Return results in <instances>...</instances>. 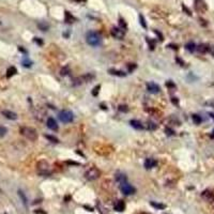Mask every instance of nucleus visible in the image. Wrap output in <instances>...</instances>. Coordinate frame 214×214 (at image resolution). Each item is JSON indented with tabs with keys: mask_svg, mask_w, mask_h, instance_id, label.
Returning a JSON list of instances; mask_svg holds the SVG:
<instances>
[{
	"mask_svg": "<svg viewBox=\"0 0 214 214\" xmlns=\"http://www.w3.org/2000/svg\"><path fill=\"white\" fill-rule=\"evenodd\" d=\"M101 176V171L97 169V167H92L89 168L85 173V178L89 181H93V180H97V178H100Z\"/></svg>",
	"mask_w": 214,
	"mask_h": 214,
	"instance_id": "20e7f679",
	"label": "nucleus"
},
{
	"mask_svg": "<svg viewBox=\"0 0 214 214\" xmlns=\"http://www.w3.org/2000/svg\"><path fill=\"white\" fill-rule=\"evenodd\" d=\"M100 89H101V86L100 85H97V87H94V89H93V91H92V95L97 97V93H99V91H100Z\"/></svg>",
	"mask_w": 214,
	"mask_h": 214,
	"instance_id": "2f4dec72",
	"label": "nucleus"
},
{
	"mask_svg": "<svg viewBox=\"0 0 214 214\" xmlns=\"http://www.w3.org/2000/svg\"><path fill=\"white\" fill-rule=\"evenodd\" d=\"M17 73V70L15 67H10L7 71V77H12L13 75H15Z\"/></svg>",
	"mask_w": 214,
	"mask_h": 214,
	"instance_id": "aec40b11",
	"label": "nucleus"
},
{
	"mask_svg": "<svg viewBox=\"0 0 214 214\" xmlns=\"http://www.w3.org/2000/svg\"><path fill=\"white\" fill-rule=\"evenodd\" d=\"M109 73L114 76H118V77H124L127 76V73L123 72V71H119V70H116V69H110Z\"/></svg>",
	"mask_w": 214,
	"mask_h": 214,
	"instance_id": "2eb2a0df",
	"label": "nucleus"
},
{
	"mask_svg": "<svg viewBox=\"0 0 214 214\" xmlns=\"http://www.w3.org/2000/svg\"><path fill=\"white\" fill-rule=\"evenodd\" d=\"M127 67H128V72H133V70L136 69V64L135 63H130L127 65Z\"/></svg>",
	"mask_w": 214,
	"mask_h": 214,
	"instance_id": "72a5a7b5",
	"label": "nucleus"
},
{
	"mask_svg": "<svg viewBox=\"0 0 214 214\" xmlns=\"http://www.w3.org/2000/svg\"><path fill=\"white\" fill-rule=\"evenodd\" d=\"M120 191H121V193H123L124 195H132V194H135V192H136L134 186H132L127 182H124V183H122V184H120Z\"/></svg>",
	"mask_w": 214,
	"mask_h": 214,
	"instance_id": "423d86ee",
	"label": "nucleus"
},
{
	"mask_svg": "<svg viewBox=\"0 0 214 214\" xmlns=\"http://www.w3.org/2000/svg\"><path fill=\"white\" fill-rule=\"evenodd\" d=\"M67 164H70V165H79V163H77V162H67Z\"/></svg>",
	"mask_w": 214,
	"mask_h": 214,
	"instance_id": "79ce46f5",
	"label": "nucleus"
},
{
	"mask_svg": "<svg viewBox=\"0 0 214 214\" xmlns=\"http://www.w3.org/2000/svg\"><path fill=\"white\" fill-rule=\"evenodd\" d=\"M139 21H140V25L143 27V28H147V24H146V22H145V18H143V16L142 14L139 15Z\"/></svg>",
	"mask_w": 214,
	"mask_h": 214,
	"instance_id": "c756f323",
	"label": "nucleus"
},
{
	"mask_svg": "<svg viewBox=\"0 0 214 214\" xmlns=\"http://www.w3.org/2000/svg\"><path fill=\"white\" fill-rule=\"evenodd\" d=\"M211 137H212V138H214V131L212 132V134H211Z\"/></svg>",
	"mask_w": 214,
	"mask_h": 214,
	"instance_id": "c03bdc74",
	"label": "nucleus"
},
{
	"mask_svg": "<svg viewBox=\"0 0 214 214\" xmlns=\"http://www.w3.org/2000/svg\"><path fill=\"white\" fill-rule=\"evenodd\" d=\"M37 26H39V28L41 29L42 31H46V30L48 29V25H47L46 22H40V24L37 25Z\"/></svg>",
	"mask_w": 214,
	"mask_h": 214,
	"instance_id": "a878e982",
	"label": "nucleus"
},
{
	"mask_svg": "<svg viewBox=\"0 0 214 214\" xmlns=\"http://www.w3.org/2000/svg\"><path fill=\"white\" fill-rule=\"evenodd\" d=\"M45 138H47V139H48L49 142H54V143H58V142H59L58 138H56L55 136H52V135H45Z\"/></svg>",
	"mask_w": 214,
	"mask_h": 214,
	"instance_id": "393cba45",
	"label": "nucleus"
},
{
	"mask_svg": "<svg viewBox=\"0 0 214 214\" xmlns=\"http://www.w3.org/2000/svg\"><path fill=\"white\" fill-rule=\"evenodd\" d=\"M166 86H167L168 88H175V87H176V86L173 85L171 82H166Z\"/></svg>",
	"mask_w": 214,
	"mask_h": 214,
	"instance_id": "ea45409f",
	"label": "nucleus"
},
{
	"mask_svg": "<svg viewBox=\"0 0 214 214\" xmlns=\"http://www.w3.org/2000/svg\"><path fill=\"white\" fill-rule=\"evenodd\" d=\"M150 205L152 206V207H154L155 209H161V210H163V209L166 208V206L163 205V203H157V202H154V201H151Z\"/></svg>",
	"mask_w": 214,
	"mask_h": 214,
	"instance_id": "4be33fe9",
	"label": "nucleus"
},
{
	"mask_svg": "<svg viewBox=\"0 0 214 214\" xmlns=\"http://www.w3.org/2000/svg\"><path fill=\"white\" fill-rule=\"evenodd\" d=\"M19 132H21V134L22 136H25L27 139L31 140V142H34V140L37 139V133L33 127H21V131H19Z\"/></svg>",
	"mask_w": 214,
	"mask_h": 214,
	"instance_id": "f03ea898",
	"label": "nucleus"
},
{
	"mask_svg": "<svg viewBox=\"0 0 214 214\" xmlns=\"http://www.w3.org/2000/svg\"><path fill=\"white\" fill-rule=\"evenodd\" d=\"M127 176H125L124 173H121V172L116 173V181H117V182H119L120 184L127 182Z\"/></svg>",
	"mask_w": 214,
	"mask_h": 214,
	"instance_id": "4468645a",
	"label": "nucleus"
},
{
	"mask_svg": "<svg viewBox=\"0 0 214 214\" xmlns=\"http://www.w3.org/2000/svg\"><path fill=\"white\" fill-rule=\"evenodd\" d=\"M192 118H193V121H194L195 124H200L201 121H202L201 117H200V116H198V115H193Z\"/></svg>",
	"mask_w": 214,
	"mask_h": 214,
	"instance_id": "b1692460",
	"label": "nucleus"
},
{
	"mask_svg": "<svg viewBox=\"0 0 214 214\" xmlns=\"http://www.w3.org/2000/svg\"><path fill=\"white\" fill-rule=\"evenodd\" d=\"M119 25H120V28H121V29H125V28H127V24H125L124 21H123L122 18H120V21H119Z\"/></svg>",
	"mask_w": 214,
	"mask_h": 214,
	"instance_id": "473e14b6",
	"label": "nucleus"
},
{
	"mask_svg": "<svg viewBox=\"0 0 214 214\" xmlns=\"http://www.w3.org/2000/svg\"><path fill=\"white\" fill-rule=\"evenodd\" d=\"M37 171L41 176H50V173H52L50 166L46 161H40V162H37Z\"/></svg>",
	"mask_w": 214,
	"mask_h": 214,
	"instance_id": "7ed1b4c3",
	"label": "nucleus"
},
{
	"mask_svg": "<svg viewBox=\"0 0 214 214\" xmlns=\"http://www.w3.org/2000/svg\"><path fill=\"white\" fill-rule=\"evenodd\" d=\"M165 132H166V134H167V135H173V134H175V132H173V131L172 130H170V128H166V130H165Z\"/></svg>",
	"mask_w": 214,
	"mask_h": 214,
	"instance_id": "c9c22d12",
	"label": "nucleus"
},
{
	"mask_svg": "<svg viewBox=\"0 0 214 214\" xmlns=\"http://www.w3.org/2000/svg\"><path fill=\"white\" fill-rule=\"evenodd\" d=\"M147 90L151 93H154V94H157L161 91V88L160 86L157 84H155V82H148L147 84Z\"/></svg>",
	"mask_w": 214,
	"mask_h": 214,
	"instance_id": "1a4fd4ad",
	"label": "nucleus"
},
{
	"mask_svg": "<svg viewBox=\"0 0 214 214\" xmlns=\"http://www.w3.org/2000/svg\"><path fill=\"white\" fill-rule=\"evenodd\" d=\"M59 119L63 123H71L74 119V115L70 110H62L59 112Z\"/></svg>",
	"mask_w": 214,
	"mask_h": 214,
	"instance_id": "39448f33",
	"label": "nucleus"
},
{
	"mask_svg": "<svg viewBox=\"0 0 214 214\" xmlns=\"http://www.w3.org/2000/svg\"><path fill=\"white\" fill-rule=\"evenodd\" d=\"M119 110L120 112H127L128 108L127 105H121V106H119Z\"/></svg>",
	"mask_w": 214,
	"mask_h": 214,
	"instance_id": "f704fd0d",
	"label": "nucleus"
},
{
	"mask_svg": "<svg viewBox=\"0 0 214 214\" xmlns=\"http://www.w3.org/2000/svg\"><path fill=\"white\" fill-rule=\"evenodd\" d=\"M18 195H19V197L22 198V200L24 201L25 205H27V198H26V196H25V194L22 193V191H18Z\"/></svg>",
	"mask_w": 214,
	"mask_h": 214,
	"instance_id": "c85d7f7f",
	"label": "nucleus"
},
{
	"mask_svg": "<svg viewBox=\"0 0 214 214\" xmlns=\"http://www.w3.org/2000/svg\"><path fill=\"white\" fill-rule=\"evenodd\" d=\"M75 1H85V0H75Z\"/></svg>",
	"mask_w": 214,
	"mask_h": 214,
	"instance_id": "49530a36",
	"label": "nucleus"
},
{
	"mask_svg": "<svg viewBox=\"0 0 214 214\" xmlns=\"http://www.w3.org/2000/svg\"><path fill=\"white\" fill-rule=\"evenodd\" d=\"M1 114H2V116H4V117L9 120H16L17 119V115L15 114L14 112H11V110H2Z\"/></svg>",
	"mask_w": 214,
	"mask_h": 214,
	"instance_id": "9d476101",
	"label": "nucleus"
},
{
	"mask_svg": "<svg viewBox=\"0 0 214 214\" xmlns=\"http://www.w3.org/2000/svg\"><path fill=\"white\" fill-rule=\"evenodd\" d=\"M131 125H132L133 127L136 128V130H142L143 128V125L142 123L140 121H138V120H131Z\"/></svg>",
	"mask_w": 214,
	"mask_h": 214,
	"instance_id": "dca6fc26",
	"label": "nucleus"
},
{
	"mask_svg": "<svg viewBox=\"0 0 214 214\" xmlns=\"http://www.w3.org/2000/svg\"><path fill=\"white\" fill-rule=\"evenodd\" d=\"M97 209H99V212H100L101 214H108L107 210H106V209H105L104 207H103V205H102L101 202H97Z\"/></svg>",
	"mask_w": 214,
	"mask_h": 214,
	"instance_id": "5701e85b",
	"label": "nucleus"
},
{
	"mask_svg": "<svg viewBox=\"0 0 214 214\" xmlns=\"http://www.w3.org/2000/svg\"><path fill=\"white\" fill-rule=\"evenodd\" d=\"M67 72H69V69H67H67H62L61 70V75H62V76H64V75H67V74H69Z\"/></svg>",
	"mask_w": 214,
	"mask_h": 214,
	"instance_id": "e433bc0d",
	"label": "nucleus"
},
{
	"mask_svg": "<svg viewBox=\"0 0 214 214\" xmlns=\"http://www.w3.org/2000/svg\"><path fill=\"white\" fill-rule=\"evenodd\" d=\"M139 214H150V213H147V212H142V213H139Z\"/></svg>",
	"mask_w": 214,
	"mask_h": 214,
	"instance_id": "a18cd8bd",
	"label": "nucleus"
},
{
	"mask_svg": "<svg viewBox=\"0 0 214 214\" xmlns=\"http://www.w3.org/2000/svg\"><path fill=\"white\" fill-rule=\"evenodd\" d=\"M115 210L118 211V212H123L125 209V203L123 200H117L115 202V206H114Z\"/></svg>",
	"mask_w": 214,
	"mask_h": 214,
	"instance_id": "ddd939ff",
	"label": "nucleus"
},
{
	"mask_svg": "<svg viewBox=\"0 0 214 214\" xmlns=\"http://www.w3.org/2000/svg\"><path fill=\"white\" fill-rule=\"evenodd\" d=\"M196 49H197L199 52H201V54H205V52H207L209 50V46H208V45H206V44H200V45H198V46L196 47Z\"/></svg>",
	"mask_w": 214,
	"mask_h": 214,
	"instance_id": "a211bd4d",
	"label": "nucleus"
},
{
	"mask_svg": "<svg viewBox=\"0 0 214 214\" xmlns=\"http://www.w3.org/2000/svg\"><path fill=\"white\" fill-rule=\"evenodd\" d=\"M201 198L205 201H207V202L212 203L214 202V193L210 190H206L201 193Z\"/></svg>",
	"mask_w": 214,
	"mask_h": 214,
	"instance_id": "6e6552de",
	"label": "nucleus"
},
{
	"mask_svg": "<svg viewBox=\"0 0 214 214\" xmlns=\"http://www.w3.org/2000/svg\"><path fill=\"white\" fill-rule=\"evenodd\" d=\"M112 36L115 37V39H117V40H122L123 37H124L125 36V32H124V30L121 29L120 27H114V28L112 29Z\"/></svg>",
	"mask_w": 214,
	"mask_h": 214,
	"instance_id": "0eeeda50",
	"label": "nucleus"
},
{
	"mask_svg": "<svg viewBox=\"0 0 214 214\" xmlns=\"http://www.w3.org/2000/svg\"><path fill=\"white\" fill-rule=\"evenodd\" d=\"M64 18H65V22H67V24H72V22H74L75 18L74 16H72L71 13L70 12H64Z\"/></svg>",
	"mask_w": 214,
	"mask_h": 214,
	"instance_id": "f3484780",
	"label": "nucleus"
},
{
	"mask_svg": "<svg viewBox=\"0 0 214 214\" xmlns=\"http://www.w3.org/2000/svg\"><path fill=\"white\" fill-rule=\"evenodd\" d=\"M155 128H157V125L154 124L153 122H148V130H150V131H154Z\"/></svg>",
	"mask_w": 214,
	"mask_h": 214,
	"instance_id": "7c9ffc66",
	"label": "nucleus"
},
{
	"mask_svg": "<svg viewBox=\"0 0 214 214\" xmlns=\"http://www.w3.org/2000/svg\"><path fill=\"white\" fill-rule=\"evenodd\" d=\"M196 44L195 43H193V42H190V43H187V44L185 45V48L188 50V52H195L196 50Z\"/></svg>",
	"mask_w": 214,
	"mask_h": 214,
	"instance_id": "412c9836",
	"label": "nucleus"
},
{
	"mask_svg": "<svg viewBox=\"0 0 214 214\" xmlns=\"http://www.w3.org/2000/svg\"><path fill=\"white\" fill-rule=\"evenodd\" d=\"M7 133V127H0V137H3V136H6Z\"/></svg>",
	"mask_w": 214,
	"mask_h": 214,
	"instance_id": "cd10ccee",
	"label": "nucleus"
},
{
	"mask_svg": "<svg viewBox=\"0 0 214 214\" xmlns=\"http://www.w3.org/2000/svg\"><path fill=\"white\" fill-rule=\"evenodd\" d=\"M82 79H84V82H91L92 79H94L95 75L94 74H91V73H88V74H85L84 76H82Z\"/></svg>",
	"mask_w": 214,
	"mask_h": 214,
	"instance_id": "6ab92c4d",
	"label": "nucleus"
},
{
	"mask_svg": "<svg viewBox=\"0 0 214 214\" xmlns=\"http://www.w3.org/2000/svg\"><path fill=\"white\" fill-rule=\"evenodd\" d=\"M157 165V160H154V158H147L145 162L146 169H152V168H154Z\"/></svg>",
	"mask_w": 214,
	"mask_h": 214,
	"instance_id": "9b49d317",
	"label": "nucleus"
},
{
	"mask_svg": "<svg viewBox=\"0 0 214 214\" xmlns=\"http://www.w3.org/2000/svg\"><path fill=\"white\" fill-rule=\"evenodd\" d=\"M208 52H210V54L214 57V46H209V50H208Z\"/></svg>",
	"mask_w": 214,
	"mask_h": 214,
	"instance_id": "4c0bfd02",
	"label": "nucleus"
},
{
	"mask_svg": "<svg viewBox=\"0 0 214 214\" xmlns=\"http://www.w3.org/2000/svg\"><path fill=\"white\" fill-rule=\"evenodd\" d=\"M86 41H87V43L89 45H91V46H94V47L99 46L101 44V37L97 32L89 31L86 34Z\"/></svg>",
	"mask_w": 214,
	"mask_h": 214,
	"instance_id": "f257e3e1",
	"label": "nucleus"
},
{
	"mask_svg": "<svg viewBox=\"0 0 214 214\" xmlns=\"http://www.w3.org/2000/svg\"><path fill=\"white\" fill-rule=\"evenodd\" d=\"M209 116H210V117L214 120V114H213V112H210V114H209Z\"/></svg>",
	"mask_w": 214,
	"mask_h": 214,
	"instance_id": "37998d69",
	"label": "nucleus"
},
{
	"mask_svg": "<svg viewBox=\"0 0 214 214\" xmlns=\"http://www.w3.org/2000/svg\"><path fill=\"white\" fill-rule=\"evenodd\" d=\"M171 101H172V103H173V104H176V105H177L178 103H179V101L177 100V97H172V99H171Z\"/></svg>",
	"mask_w": 214,
	"mask_h": 214,
	"instance_id": "a19ab883",
	"label": "nucleus"
},
{
	"mask_svg": "<svg viewBox=\"0 0 214 214\" xmlns=\"http://www.w3.org/2000/svg\"><path fill=\"white\" fill-rule=\"evenodd\" d=\"M22 65H24V67H30L32 65V62L30 61V60H28V59H24V60H22Z\"/></svg>",
	"mask_w": 214,
	"mask_h": 214,
	"instance_id": "bb28decb",
	"label": "nucleus"
},
{
	"mask_svg": "<svg viewBox=\"0 0 214 214\" xmlns=\"http://www.w3.org/2000/svg\"><path fill=\"white\" fill-rule=\"evenodd\" d=\"M47 127L52 131H58V124L54 118H48L47 119Z\"/></svg>",
	"mask_w": 214,
	"mask_h": 214,
	"instance_id": "f8f14e48",
	"label": "nucleus"
},
{
	"mask_svg": "<svg viewBox=\"0 0 214 214\" xmlns=\"http://www.w3.org/2000/svg\"><path fill=\"white\" fill-rule=\"evenodd\" d=\"M34 41L37 42V45H43V41H42V40H40L39 37H34Z\"/></svg>",
	"mask_w": 214,
	"mask_h": 214,
	"instance_id": "58836bf2",
	"label": "nucleus"
}]
</instances>
